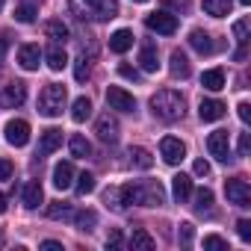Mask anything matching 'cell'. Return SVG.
Returning <instances> with one entry per match:
<instances>
[{
	"label": "cell",
	"instance_id": "8fae6325",
	"mask_svg": "<svg viewBox=\"0 0 251 251\" xmlns=\"http://www.w3.org/2000/svg\"><path fill=\"white\" fill-rule=\"evenodd\" d=\"M160 157H163L169 166H177V163L186 157V145H183L180 139H175V136H166V139L160 142Z\"/></svg>",
	"mask_w": 251,
	"mask_h": 251
},
{
	"label": "cell",
	"instance_id": "ba28073f",
	"mask_svg": "<svg viewBox=\"0 0 251 251\" xmlns=\"http://www.w3.org/2000/svg\"><path fill=\"white\" fill-rule=\"evenodd\" d=\"M3 133H6V142H9V145L24 148V145L30 142V124H27L24 118H12V121H6Z\"/></svg>",
	"mask_w": 251,
	"mask_h": 251
},
{
	"label": "cell",
	"instance_id": "4316f807",
	"mask_svg": "<svg viewBox=\"0 0 251 251\" xmlns=\"http://www.w3.org/2000/svg\"><path fill=\"white\" fill-rule=\"evenodd\" d=\"M68 148H71V154H74V157H80V160H86V157L92 154V145H89V139H86V136H71Z\"/></svg>",
	"mask_w": 251,
	"mask_h": 251
},
{
	"label": "cell",
	"instance_id": "7bdbcfd3",
	"mask_svg": "<svg viewBox=\"0 0 251 251\" xmlns=\"http://www.w3.org/2000/svg\"><path fill=\"white\" fill-rule=\"evenodd\" d=\"M12 172H15L12 160H0V180H9V177H12Z\"/></svg>",
	"mask_w": 251,
	"mask_h": 251
},
{
	"label": "cell",
	"instance_id": "d590c367",
	"mask_svg": "<svg viewBox=\"0 0 251 251\" xmlns=\"http://www.w3.org/2000/svg\"><path fill=\"white\" fill-rule=\"evenodd\" d=\"M77 192H80V195H89V192H95V175L83 172V175L77 177Z\"/></svg>",
	"mask_w": 251,
	"mask_h": 251
},
{
	"label": "cell",
	"instance_id": "b9f144b4",
	"mask_svg": "<svg viewBox=\"0 0 251 251\" xmlns=\"http://www.w3.org/2000/svg\"><path fill=\"white\" fill-rule=\"evenodd\" d=\"M118 74H121L124 80H133V83H139V77H142L133 65H118Z\"/></svg>",
	"mask_w": 251,
	"mask_h": 251
},
{
	"label": "cell",
	"instance_id": "5bb4252c",
	"mask_svg": "<svg viewBox=\"0 0 251 251\" xmlns=\"http://www.w3.org/2000/svg\"><path fill=\"white\" fill-rule=\"evenodd\" d=\"M45 59H48V68H50V71H62V68L68 65V53H65V48H62L59 42H53V45L45 50Z\"/></svg>",
	"mask_w": 251,
	"mask_h": 251
},
{
	"label": "cell",
	"instance_id": "1f68e13d",
	"mask_svg": "<svg viewBox=\"0 0 251 251\" xmlns=\"http://www.w3.org/2000/svg\"><path fill=\"white\" fill-rule=\"evenodd\" d=\"M45 33H48L53 42H65V39H68V27H65L62 21H48V24H45Z\"/></svg>",
	"mask_w": 251,
	"mask_h": 251
},
{
	"label": "cell",
	"instance_id": "9c48e42d",
	"mask_svg": "<svg viewBox=\"0 0 251 251\" xmlns=\"http://www.w3.org/2000/svg\"><path fill=\"white\" fill-rule=\"evenodd\" d=\"M106 103H109V109H118V112H136V98L118 86L106 89Z\"/></svg>",
	"mask_w": 251,
	"mask_h": 251
},
{
	"label": "cell",
	"instance_id": "603a6c76",
	"mask_svg": "<svg viewBox=\"0 0 251 251\" xmlns=\"http://www.w3.org/2000/svg\"><path fill=\"white\" fill-rule=\"evenodd\" d=\"M169 62H172L169 68H172V74H175V77H180V80H186V77H189V71H192V68H189V59H186V53H183V50H172V59H169Z\"/></svg>",
	"mask_w": 251,
	"mask_h": 251
},
{
	"label": "cell",
	"instance_id": "52a82bcc",
	"mask_svg": "<svg viewBox=\"0 0 251 251\" xmlns=\"http://www.w3.org/2000/svg\"><path fill=\"white\" fill-rule=\"evenodd\" d=\"M207 151L219 160V163H227L230 160V136L227 130H213L207 136Z\"/></svg>",
	"mask_w": 251,
	"mask_h": 251
},
{
	"label": "cell",
	"instance_id": "5b68a950",
	"mask_svg": "<svg viewBox=\"0 0 251 251\" xmlns=\"http://www.w3.org/2000/svg\"><path fill=\"white\" fill-rule=\"evenodd\" d=\"M225 195H227V201L236 204V207H251V186H248V180H242V177L225 180Z\"/></svg>",
	"mask_w": 251,
	"mask_h": 251
},
{
	"label": "cell",
	"instance_id": "30bf717a",
	"mask_svg": "<svg viewBox=\"0 0 251 251\" xmlns=\"http://www.w3.org/2000/svg\"><path fill=\"white\" fill-rule=\"evenodd\" d=\"M95 133H98V139H100V142L115 145V142H118V121H115L109 112L98 115V121H95Z\"/></svg>",
	"mask_w": 251,
	"mask_h": 251
},
{
	"label": "cell",
	"instance_id": "681fc988",
	"mask_svg": "<svg viewBox=\"0 0 251 251\" xmlns=\"http://www.w3.org/2000/svg\"><path fill=\"white\" fill-rule=\"evenodd\" d=\"M6 50H9V42H6V39H0V62H3V56H6Z\"/></svg>",
	"mask_w": 251,
	"mask_h": 251
},
{
	"label": "cell",
	"instance_id": "44dd1931",
	"mask_svg": "<svg viewBox=\"0 0 251 251\" xmlns=\"http://www.w3.org/2000/svg\"><path fill=\"white\" fill-rule=\"evenodd\" d=\"M172 192H175V198L183 204V201L192 195V177H189V175H175V177H172Z\"/></svg>",
	"mask_w": 251,
	"mask_h": 251
},
{
	"label": "cell",
	"instance_id": "db71d44e",
	"mask_svg": "<svg viewBox=\"0 0 251 251\" xmlns=\"http://www.w3.org/2000/svg\"><path fill=\"white\" fill-rule=\"evenodd\" d=\"M0 9H3V0H0Z\"/></svg>",
	"mask_w": 251,
	"mask_h": 251
},
{
	"label": "cell",
	"instance_id": "4dcf8cb0",
	"mask_svg": "<svg viewBox=\"0 0 251 251\" xmlns=\"http://www.w3.org/2000/svg\"><path fill=\"white\" fill-rule=\"evenodd\" d=\"M36 15H39L36 3H21V6H15V21H21V24H33Z\"/></svg>",
	"mask_w": 251,
	"mask_h": 251
},
{
	"label": "cell",
	"instance_id": "f5cc1de1",
	"mask_svg": "<svg viewBox=\"0 0 251 251\" xmlns=\"http://www.w3.org/2000/svg\"><path fill=\"white\" fill-rule=\"evenodd\" d=\"M133 3H148V0H133Z\"/></svg>",
	"mask_w": 251,
	"mask_h": 251
},
{
	"label": "cell",
	"instance_id": "ab89813d",
	"mask_svg": "<svg viewBox=\"0 0 251 251\" xmlns=\"http://www.w3.org/2000/svg\"><path fill=\"white\" fill-rule=\"evenodd\" d=\"M236 233H239L242 242H248V239H251V222H248V219H239V222H236Z\"/></svg>",
	"mask_w": 251,
	"mask_h": 251
},
{
	"label": "cell",
	"instance_id": "e0dca14e",
	"mask_svg": "<svg viewBox=\"0 0 251 251\" xmlns=\"http://www.w3.org/2000/svg\"><path fill=\"white\" fill-rule=\"evenodd\" d=\"M133 48V30H115L109 36V50L112 53H127Z\"/></svg>",
	"mask_w": 251,
	"mask_h": 251
},
{
	"label": "cell",
	"instance_id": "4fadbf2b",
	"mask_svg": "<svg viewBox=\"0 0 251 251\" xmlns=\"http://www.w3.org/2000/svg\"><path fill=\"white\" fill-rule=\"evenodd\" d=\"M198 115H201V121H219L225 115V103L216 100V98H204L198 103Z\"/></svg>",
	"mask_w": 251,
	"mask_h": 251
},
{
	"label": "cell",
	"instance_id": "d4e9b609",
	"mask_svg": "<svg viewBox=\"0 0 251 251\" xmlns=\"http://www.w3.org/2000/svg\"><path fill=\"white\" fill-rule=\"evenodd\" d=\"M230 6H233V0H204V12L213 15V18L230 15Z\"/></svg>",
	"mask_w": 251,
	"mask_h": 251
},
{
	"label": "cell",
	"instance_id": "e575fe53",
	"mask_svg": "<svg viewBox=\"0 0 251 251\" xmlns=\"http://www.w3.org/2000/svg\"><path fill=\"white\" fill-rule=\"evenodd\" d=\"M48 216H50V219H71V207H68V204H62V201H50Z\"/></svg>",
	"mask_w": 251,
	"mask_h": 251
},
{
	"label": "cell",
	"instance_id": "ee69618b",
	"mask_svg": "<svg viewBox=\"0 0 251 251\" xmlns=\"http://www.w3.org/2000/svg\"><path fill=\"white\" fill-rule=\"evenodd\" d=\"M192 172H195L198 177H207V175H210V163H207V160H195V166H192Z\"/></svg>",
	"mask_w": 251,
	"mask_h": 251
},
{
	"label": "cell",
	"instance_id": "bcb514c9",
	"mask_svg": "<svg viewBox=\"0 0 251 251\" xmlns=\"http://www.w3.org/2000/svg\"><path fill=\"white\" fill-rule=\"evenodd\" d=\"M248 148H251V136L242 133V136H239V157H248Z\"/></svg>",
	"mask_w": 251,
	"mask_h": 251
},
{
	"label": "cell",
	"instance_id": "7402d4cb",
	"mask_svg": "<svg viewBox=\"0 0 251 251\" xmlns=\"http://www.w3.org/2000/svg\"><path fill=\"white\" fill-rule=\"evenodd\" d=\"M189 45H192L198 53H213V50H216L210 33H204V30H192V33H189Z\"/></svg>",
	"mask_w": 251,
	"mask_h": 251
},
{
	"label": "cell",
	"instance_id": "7a4b0ae2",
	"mask_svg": "<svg viewBox=\"0 0 251 251\" xmlns=\"http://www.w3.org/2000/svg\"><path fill=\"white\" fill-rule=\"evenodd\" d=\"M80 21H112L118 15V0H68Z\"/></svg>",
	"mask_w": 251,
	"mask_h": 251
},
{
	"label": "cell",
	"instance_id": "f1b7e54d",
	"mask_svg": "<svg viewBox=\"0 0 251 251\" xmlns=\"http://www.w3.org/2000/svg\"><path fill=\"white\" fill-rule=\"evenodd\" d=\"M74 222H77V227H80L83 233H89V230H95L98 216H95V210H80V213L74 216Z\"/></svg>",
	"mask_w": 251,
	"mask_h": 251
},
{
	"label": "cell",
	"instance_id": "ffe728a7",
	"mask_svg": "<svg viewBox=\"0 0 251 251\" xmlns=\"http://www.w3.org/2000/svg\"><path fill=\"white\" fill-rule=\"evenodd\" d=\"M201 86H204L207 92H222V89H225V71H222V68L204 71V74H201Z\"/></svg>",
	"mask_w": 251,
	"mask_h": 251
},
{
	"label": "cell",
	"instance_id": "83f0119b",
	"mask_svg": "<svg viewBox=\"0 0 251 251\" xmlns=\"http://www.w3.org/2000/svg\"><path fill=\"white\" fill-rule=\"evenodd\" d=\"M130 163H133L136 169H151V166H154V157H151V151H145V148H130Z\"/></svg>",
	"mask_w": 251,
	"mask_h": 251
},
{
	"label": "cell",
	"instance_id": "8d00e7d4",
	"mask_svg": "<svg viewBox=\"0 0 251 251\" xmlns=\"http://www.w3.org/2000/svg\"><path fill=\"white\" fill-rule=\"evenodd\" d=\"M233 36H236L239 48H245V45H248V21H245V18H239V21L233 24Z\"/></svg>",
	"mask_w": 251,
	"mask_h": 251
},
{
	"label": "cell",
	"instance_id": "7dc6e473",
	"mask_svg": "<svg viewBox=\"0 0 251 251\" xmlns=\"http://www.w3.org/2000/svg\"><path fill=\"white\" fill-rule=\"evenodd\" d=\"M236 109H239V118H242V124H248V121H251V106H248V103L242 100V103H239Z\"/></svg>",
	"mask_w": 251,
	"mask_h": 251
},
{
	"label": "cell",
	"instance_id": "d6986e66",
	"mask_svg": "<svg viewBox=\"0 0 251 251\" xmlns=\"http://www.w3.org/2000/svg\"><path fill=\"white\" fill-rule=\"evenodd\" d=\"M74 183V166L71 163H56L53 166V186L56 189H68Z\"/></svg>",
	"mask_w": 251,
	"mask_h": 251
},
{
	"label": "cell",
	"instance_id": "f35d334b",
	"mask_svg": "<svg viewBox=\"0 0 251 251\" xmlns=\"http://www.w3.org/2000/svg\"><path fill=\"white\" fill-rule=\"evenodd\" d=\"M74 80H77V83L89 80V62H86L83 56H80V59H77V65H74Z\"/></svg>",
	"mask_w": 251,
	"mask_h": 251
},
{
	"label": "cell",
	"instance_id": "9a60e30c",
	"mask_svg": "<svg viewBox=\"0 0 251 251\" xmlns=\"http://www.w3.org/2000/svg\"><path fill=\"white\" fill-rule=\"evenodd\" d=\"M59 145H62V130L48 127V130L42 133V139H39V154H42V157H48V154H53Z\"/></svg>",
	"mask_w": 251,
	"mask_h": 251
},
{
	"label": "cell",
	"instance_id": "11a10c76",
	"mask_svg": "<svg viewBox=\"0 0 251 251\" xmlns=\"http://www.w3.org/2000/svg\"><path fill=\"white\" fill-rule=\"evenodd\" d=\"M180 3H183V6H186V0H180Z\"/></svg>",
	"mask_w": 251,
	"mask_h": 251
},
{
	"label": "cell",
	"instance_id": "c3c4849f",
	"mask_svg": "<svg viewBox=\"0 0 251 251\" xmlns=\"http://www.w3.org/2000/svg\"><path fill=\"white\" fill-rule=\"evenodd\" d=\"M42 248H48V251H62V242H56V239H45Z\"/></svg>",
	"mask_w": 251,
	"mask_h": 251
},
{
	"label": "cell",
	"instance_id": "484cf974",
	"mask_svg": "<svg viewBox=\"0 0 251 251\" xmlns=\"http://www.w3.org/2000/svg\"><path fill=\"white\" fill-rule=\"evenodd\" d=\"M89 115H92V100H89V98H77L74 106H71V118H74L77 124H83Z\"/></svg>",
	"mask_w": 251,
	"mask_h": 251
},
{
	"label": "cell",
	"instance_id": "cb8c5ba5",
	"mask_svg": "<svg viewBox=\"0 0 251 251\" xmlns=\"http://www.w3.org/2000/svg\"><path fill=\"white\" fill-rule=\"evenodd\" d=\"M3 100H6L9 106H21V103L27 100V86H24V83H9Z\"/></svg>",
	"mask_w": 251,
	"mask_h": 251
},
{
	"label": "cell",
	"instance_id": "2e32d148",
	"mask_svg": "<svg viewBox=\"0 0 251 251\" xmlns=\"http://www.w3.org/2000/svg\"><path fill=\"white\" fill-rule=\"evenodd\" d=\"M21 201H24V207L27 210H36L42 201H45V192H42V183L39 180H30V183H24V192H21Z\"/></svg>",
	"mask_w": 251,
	"mask_h": 251
},
{
	"label": "cell",
	"instance_id": "8992f818",
	"mask_svg": "<svg viewBox=\"0 0 251 251\" xmlns=\"http://www.w3.org/2000/svg\"><path fill=\"white\" fill-rule=\"evenodd\" d=\"M145 27L148 30H154V33H160V36H175L177 33V15H172V12H151L148 18H145Z\"/></svg>",
	"mask_w": 251,
	"mask_h": 251
},
{
	"label": "cell",
	"instance_id": "6da1fadb",
	"mask_svg": "<svg viewBox=\"0 0 251 251\" xmlns=\"http://www.w3.org/2000/svg\"><path fill=\"white\" fill-rule=\"evenodd\" d=\"M121 198H124V204L160 207V204H166V189L160 186V180H139V183L121 186Z\"/></svg>",
	"mask_w": 251,
	"mask_h": 251
},
{
	"label": "cell",
	"instance_id": "816d5d0a",
	"mask_svg": "<svg viewBox=\"0 0 251 251\" xmlns=\"http://www.w3.org/2000/svg\"><path fill=\"white\" fill-rule=\"evenodd\" d=\"M248 3H251V0H239V6H248Z\"/></svg>",
	"mask_w": 251,
	"mask_h": 251
},
{
	"label": "cell",
	"instance_id": "f546056e",
	"mask_svg": "<svg viewBox=\"0 0 251 251\" xmlns=\"http://www.w3.org/2000/svg\"><path fill=\"white\" fill-rule=\"evenodd\" d=\"M157 242H154V236L148 233V230H133V236H130V248H145V251H151Z\"/></svg>",
	"mask_w": 251,
	"mask_h": 251
},
{
	"label": "cell",
	"instance_id": "7c38bea8",
	"mask_svg": "<svg viewBox=\"0 0 251 251\" xmlns=\"http://www.w3.org/2000/svg\"><path fill=\"white\" fill-rule=\"evenodd\" d=\"M39 62H42L39 45H24V48H18V65H21L24 71H36Z\"/></svg>",
	"mask_w": 251,
	"mask_h": 251
},
{
	"label": "cell",
	"instance_id": "277c9868",
	"mask_svg": "<svg viewBox=\"0 0 251 251\" xmlns=\"http://www.w3.org/2000/svg\"><path fill=\"white\" fill-rule=\"evenodd\" d=\"M65 100H68L65 86L50 83V86H45V89H42V95H39V112H42V115H48V118H56V115H62Z\"/></svg>",
	"mask_w": 251,
	"mask_h": 251
},
{
	"label": "cell",
	"instance_id": "f907efd6",
	"mask_svg": "<svg viewBox=\"0 0 251 251\" xmlns=\"http://www.w3.org/2000/svg\"><path fill=\"white\" fill-rule=\"evenodd\" d=\"M3 213H6V195L0 192V216H3Z\"/></svg>",
	"mask_w": 251,
	"mask_h": 251
},
{
	"label": "cell",
	"instance_id": "d6a6232c",
	"mask_svg": "<svg viewBox=\"0 0 251 251\" xmlns=\"http://www.w3.org/2000/svg\"><path fill=\"white\" fill-rule=\"evenodd\" d=\"M195 210L198 213H210L213 210V192L210 189H198L195 192Z\"/></svg>",
	"mask_w": 251,
	"mask_h": 251
},
{
	"label": "cell",
	"instance_id": "74e56055",
	"mask_svg": "<svg viewBox=\"0 0 251 251\" xmlns=\"http://www.w3.org/2000/svg\"><path fill=\"white\" fill-rule=\"evenodd\" d=\"M192 236H195V227H192L189 222H183V225H180V230H177L180 245H192Z\"/></svg>",
	"mask_w": 251,
	"mask_h": 251
},
{
	"label": "cell",
	"instance_id": "3957f363",
	"mask_svg": "<svg viewBox=\"0 0 251 251\" xmlns=\"http://www.w3.org/2000/svg\"><path fill=\"white\" fill-rule=\"evenodd\" d=\"M183 106H186V100L175 89H163V92H157L151 98V112L160 121H177V118H183Z\"/></svg>",
	"mask_w": 251,
	"mask_h": 251
},
{
	"label": "cell",
	"instance_id": "ac0fdd59",
	"mask_svg": "<svg viewBox=\"0 0 251 251\" xmlns=\"http://www.w3.org/2000/svg\"><path fill=\"white\" fill-rule=\"evenodd\" d=\"M139 65H142V71L157 74V68H160V53H157V45H142V50H139Z\"/></svg>",
	"mask_w": 251,
	"mask_h": 251
},
{
	"label": "cell",
	"instance_id": "f6af8a7d",
	"mask_svg": "<svg viewBox=\"0 0 251 251\" xmlns=\"http://www.w3.org/2000/svg\"><path fill=\"white\" fill-rule=\"evenodd\" d=\"M121 245V230L118 227H112L109 230V236H106V248H118Z\"/></svg>",
	"mask_w": 251,
	"mask_h": 251
},
{
	"label": "cell",
	"instance_id": "60d3db41",
	"mask_svg": "<svg viewBox=\"0 0 251 251\" xmlns=\"http://www.w3.org/2000/svg\"><path fill=\"white\" fill-rule=\"evenodd\" d=\"M204 248H222V251H227V242H225L222 236L210 233V236H204Z\"/></svg>",
	"mask_w": 251,
	"mask_h": 251
},
{
	"label": "cell",
	"instance_id": "836d02e7",
	"mask_svg": "<svg viewBox=\"0 0 251 251\" xmlns=\"http://www.w3.org/2000/svg\"><path fill=\"white\" fill-rule=\"evenodd\" d=\"M103 204H106V207H112V210H124L121 189H115V186H112V189H106V192H103Z\"/></svg>",
	"mask_w": 251,
	"mask_h": 251
}]
</instances>
